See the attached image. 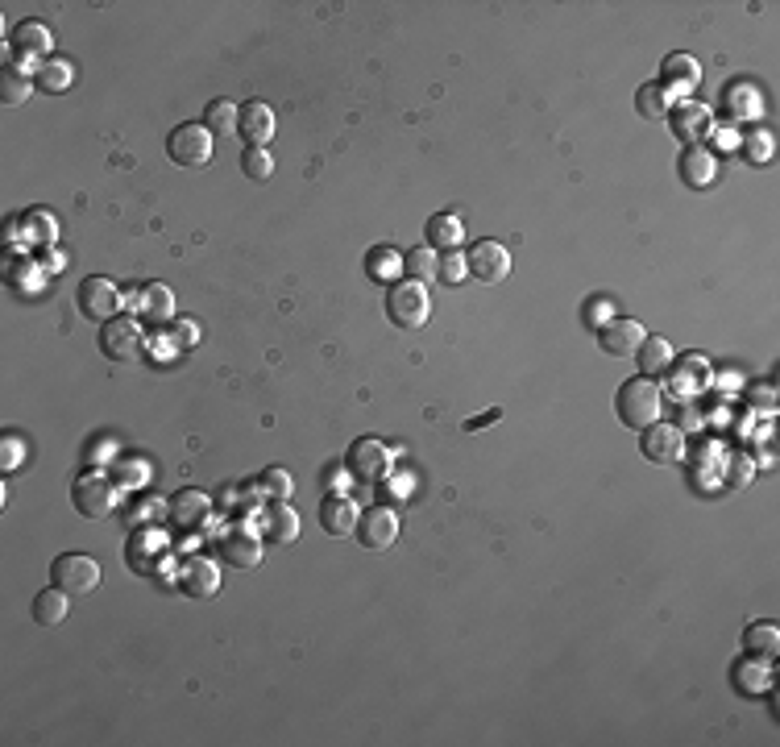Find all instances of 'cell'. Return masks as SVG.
Instances as JSON below:
<instances>
[{
	"label": "cell",
	"instance_id": "cell-1",
	"mask_svg": "<svg viewBox=\"0 0 780 747\" xmlns=\"http://www.w3.org/2000/svg\"><path fill=\"white\" fill-rule=\"evenodd\" d=\"M615 411H619V420L635 432H644L652 424H660V411H664V395H660V386L656 378H631L619 386V399H615Z\"/></svg>",
	"mask_w": 780,
	"mask_h": 747
},
{
	"label": "cell",
	"instance_id": "cell-2",
	"mask_svg": "<svg viewBox=\"0 0 780 747\" xmlns=\"http://www.w3.org/2000/svg\"><path fill=\"white\" fill-rule=\"evenodd\" d=\"M386 316L395 320L399 328H424L428 316H432V299H428V287L424 283H395L386 295Z\"/></svg>",
	"mask_w": 780,
	"mask_h": 747
},
{
	"label": "cell",
	"instance_id": "cell-3",
	"mask_svg": "<svg viewBox=\"0 0 780 747\" xmlns=\"http://www.w3.org/2000/svg\"><path fill=\"white\" fill-rule=\"evenodd\" d=\"M390 461H395V453H390V445H386V440H378V436L353 440L349 453H345L349 478H357V482H382L390 474Z\"/></svg>",
	"mask_w": 780,
	"mask_h": 747
},
{
	"label": "cell",
	"instance_id": "cell-4",
	"mask_svg": "<svg viewBox=\"0 0 780 747\" xmlns=\"http://www.w3.org/2000/svg\"><path fill=\"white\" fill-rule=\"evenodd\" d=\"M50 577H54V586L67 590L71 598H83V594H92L100 586V565L88 557V552H63V557H54Z\"/></svg>",
	"mask_w": 780,
	"mask_h": 747
},
{
	"label": "cell",
	"instance_id": "cell-5",
	"mask_svg": "<svg viewBox=\"0 0 780 747\" xmlns=\"http://www.w3.org/2000/svg\"><path fill=\"white\" fill-rule=\"evenodd\" d=\"M212 146H216V137L208 125H179L171 137H166V154H171L175 166H208L212 162Z\"/></svg>",
	"mask_w": 780,
	"mask_h": 747
},
{
	"label": "cell",
	"instance_id": "cell-6",
	"mask_svg": "<svg viewBox=\"0 0 780 747\" xmlns=\"http://www.w3.org/2000/svg\"><path fill=\"white\" fill-rule=\"evenodd\" d=\"M71 503L83 519H104L117 507V486L104 474H79L75 486H71Z\"/></svg>",
	"mask_w": 780,
	"mask_h": 747
},
{
	"label": "cell",
	"instance_id": "cell-7",
	"mask_svg": "<svg viewBox=\"0 0 780 747\" xmlns=\"http://www.w3.org/2000/svg\"><path fill=\"white\" fill-rule=\"evenodd\" d=\"M100 349L104 357H113V362H133L137 353H142V324L133 316H113L100 324Z\"/></svg>",
	"mask_w": 780,
	"mask_h": 747
},
{
	"label": "cell",
	"instance_id": "cell-8",
	"mask_svg": "<svg viewBox=\"0 0 780 747\" xmlns=\"http://www.w3.org/2000/svg\"><path fill=\"white\" fill-rule=\"evenodd\" d=\"M79 312L88 320H100V324L121 316V287L113 279H100V274L83 279L79 283Z\"/></svg>",
	"mask_w": 780,
	"mask_h": 747
},
{
	"label": "cell",
	"instance_id": "cell-9",
	"mask_svg": "<svg viewBox=\"0 0 780 747\" xmlns=\"http://www.w3.org/2000/svg\"><path fill=\"white\" fill-rule=\"evenodd\" d=\"M465 266L473 279H482V283H503L507 274H511V254H507V245H498V241H473L469 245V254H465Z\"/></svg>",
	"mask_w": 780,
	"mask_h": 747
},
{
	"label": "cell",
	"instance_id": "cell-10",
	"mask_svg": "<svg viewBox=\"0 0 780 747\" xmlns=\"http://www.w3.org/2000/svg\"><path fill=\"white\" fill-rule=\"evenodd\" d=\"M702 83V63L693 54H668L660 63V88L664 96H677V100H689V92Z\"/></svg>",
	"mask_w": 780,
	"mask_h": 747
},
{
	"label": "cell",
	"instance_id": "cell-11",
	"mask_svg": "<svg viewBox=\"0 0 780 747\" xmlns=\"http://www.w3.org/2000/svg\"><path fill=\"white\" fill-rule=\"evenodd\" d=\"M366 548H374V552H382V548H390L399 540V515L390 511V507H366L361 511V519H357V532H353Z\"/></svg>",
	"mask_w": 780,
	"mask_h": 747
},
{
	"label": "cell",
	"instance_id": "cell-12",
	"mask_svg": "<svg viewBox=\"0 0 780 747\" xmlns=\"http://www.w3.org/2000/svg\"><path fill=\"white\" fill-rule=\"evenodd\" d=\"M668 125H673V133L681 137V142H702V137L714 129V113L702 100H677L673 108H668Z\"/></svg>",
	"mask_w": 780,
	"mask_h": 747
},
{
	"label": "cell",
	"instance_id": "cell-13",
	"mask_svg": "<svg viewBox=\"0 0 780 747\" xmlns=\"http://www.w3.org/2000/svg\"><path fill=\"white\" fill-rule=\"evenodd\" d=\"M644 337H648L644 324H639V320H623V316H615L610 324L598 328V345L610 357H635V349L644 345Z\"/></svg>",
	"mask_w": 780,
	"mask_h": 747
},
{
	"label": "cell",
	"instance_id": "cell-14",
	"mask_svg": "<svg viewBox=\"0 0 780 747\" xmlns=\"http://www.w3.org/2000/svg\"><path fill=\"white\" fill-rule=\"evenodd\" d=\"M639 445H644L648 461L673 465V461L685 457V432L677 424H652V428H644V440H639Z\"/></svg>",
	"mask_w": 780,
	"mask_h": 747
},
{
	"label": "cell",
	"instance_id": "cell-15",
	"mask_svg": "<svg viewBox=\"0 0 780 747\" xmlns=\"http://www.w3.org/2000/svg\"><path fill=\"white\" fill-rule=\"evenodd\" d=\"M179 590L187 598H212L220 590V569L208 557H187L179 565Z\"/></svg>",
	"mask_w": 780,
	"mask_h": 747
},
{
	"label": "cell",
	"instance_id": "cell-16",
	"mask_svg": "<svg viewBox=\"0 0 780 747\" xmlns=\"http://www.w3.org/2000/svg\"><path fill=\"white\" fill-rule=\"evenodd\" d=\"M237 133L249 146H266L274 137V108L266 100H249L237 108Z\"/></svg>",
	"mask_w": 780,
	"mask_h": 747
},
{
	"label": "cell",
	"instance_id": "cell-17",
	"mask_svg": "<svg viewBox=\"0 0 780 747\" xmlns=\"http://www.w3.org/2000/svg\"><path fill=\"white\" fill-rule=\"evenodd\" d=\"M171 519L179 523V528H204V523L212 519V498L204 490H179L171 498Z\"/></svg>",
	"mask_w": 780,
	"mask_h": 747
},
{
	"label": "cell",
	"instance_id": "cell-18",
	"mask_svg": "<svg viewBox=\"0 0 780 747\" xmlns=\"http://www.w3.org/2000/svg\"><path fill=\"white\" fill-rule=\"evenodd\" d=\"M357 503H349V498H324V507H320V528L328 536H337V540H349L357 532Z\"/></svg>",
	"mask_w": 780,
	"mask_h": 747
},
{
	"label": "cell",
	"instance_id": "cell-19",
	"mask_svg": "<svg viewBox=\"0 0 780 747\" xmlns=\"http://www.w3.org/2000/svg\"><path fill=\"white\" fill-rule=\"evenodd\" d=\"M220 552H225V565H233L241 573L262 565V540L254 532H229L225 540H220Z\"/></svg>",
	"mask_w": 780,
	"mask_h": 747
},
{
	"label": "cell",
	"instance_id": "cell-20",
	"mask_svg": "<svg viewBox=\"0 0 780 747\" xmlns=\"http://www.w3.org/2000/svg\"><path fill=\"white\" fill-rule=\"evenodd\" d=\"M137 312H142L150 324H171L175 320V295L166 283H150L137 291Z\"/></svg>",
	"mask_w": 780,
	"mask_h": 747
},
{
	"label": "cell",
	"instance_id": "cell-21",
	"mask_svg": "<svg viewBox=\"0 0 780 747\" xmlns=\"http://www.w3.org/2000/svg\"><path fill=\"white\" fill-rule=\"evenodd\" d=\"M424 237H428V245L436 249V254H444V249H461V241H465V225H461V216H457V212H436V216H428Z\"/></svg>",
	"mask_w": 780,
	"mask_h": 747
},
{
	"label": "cell",
	"instance_id": "cell-22",
	"mask_svg": "<svg viewBox=\"0 0 780 747\" xmlns=\"http://www.w3.org/2000/svg\"><path fill=\"white\" fill-rule=\"evenodd\" d=\"M714 175H718V158H714L710 150L689 146V150L681 154V179H685L689 187H710Z\"/></svg>",
	"mask_w": 780,
	"mask_h": 747
},
{
	"label": "cell",
	"instance_id": "cell-23",
	"mask_svg": "<svg viewBox=\"0 0 780 747\" xmlns=\"http://www.w3.org/2000/svg\"><path fill=\"white\" fill-rule=\"evenodd\" d=\"M635 362H639V374L644 378L668 374V366H673V345H668L664 337H644V345L635 349Z\"/></svg>",
	"mask_w": 780,
	"mask_h": 747
},
{
	"label": "cell",
	"instance_id": "cell-24",
	"mask_svg": "<svg viewBox=\"0 0 780 747\" xmlns=\"http://www.w3.org/2000/svg\"><path fill=\"white\" fill-rule=\"evenodd\" d=\"M54 38L42 21H21L17 30H13V50L21 54V59H38V54H50Z\"/></svg>",
	"mask_w": 780,
	"mask_h": 747
},
{
	"label": "cell",
	"instance_id": "cell-25",
	"mask_svg": "<svg viewBox=\"0 0 780 747\" xmlns=\"http://www.w3.org/2000/svg\"><path fill=\"white\" fill-rule=\"evenodd\" d=\"M366 274L374 283H395L399 274H403V254L395 245H374L370 254H366Z\"/></svg>",
	"mask_w": 780,
	"mask_h": 747
},
{
	"label": "cell",
	"instance_id": "cell-26",
	"mask_svg": "<svg viewBox=\"0 0 780 747\" xmlns=\"http://www.w3.org/2000/svg\"><path fill=\"white\" fill-rule=\"evenodd\" d=\"M722 100H727V113L731 117H760V88L751 79H735L727 92H722Z\"/></svg>",
	"mask_w": 780,
	"mask_h": 747
},
{
	"label": "cell",
	"instance_id": "cell-27",
	"mask_svg": "<svg viewBox=\"0 0 780 747\" xmlns=\"http://www.w3.org/2000/svg\"><path fill=\"white\" fill-rule=\"evenodd\" d=\"M436 266H440V254H436L432 245H415V249H407V254H403V274H407L411 283H424L428 287L436 279Z\"/></svg>",
	"mask_w": 780,
	"mask_h": 747
},
{
	"label": "cell",
	"instance_id": "cell-28",
	"mask_svg": "<svg viewBox=\"0 0 780 747\" xmlns=\"http://www.w3.org/2000/svg\"><path fill=\"white\" fill-rule=\"evenodd\" d=\"M71 594L67 590H59V586H50V590H42L38 598H34V623H42V627H59L63 619H67V602Z\"/></svg>",
	"mask_w": 780,
	"mask_h": 747
},
{
	"label": "cell",
	"instance_id": "cell-29",
	"mask_svg": "<svg viewBox=\"0 0 780 747\" xmlns=\"http://www.w3.org/2000/svg\"><path fill=\"white\" fill-rule=\"evenodd\" d=\"M266 540H274V544H295L299 540V515L291 511V507H270L266 511Z\"/></svg>",
	"mask_w": 780,
	"mask_h": 747
},
{
	"label": "cell",
	"instance_id": "cell-30",
	"mask_svg": "<svg viewBox=\"0 0 780 747\" xmlns=\"http://www.w3.org/2000/svg\"><path fill=\"white\" fill-rule=\"evenodd\" d=\"M743 644H747L751 656L772 660V656L780 652V631H776V623H751V627L743 631Z\"/></svg>",
	"mask_w": 780,
	"mask_h": 747
},
{
	"label": "cell",
	"instance_id": "cell-31",
	"mask_svg": "<svg viewBox=\"0 0 780 747\" xmlns=\"http://www.w3.org/2000/svg\"><path fill=\"white\" fill-rule=\"evenodd\" d=\"M204 125L212 129V137H229V133H237V104H233V100H212L208 113H204Z\"/></svg>",
	"mask_w": 780,
	"mask_h": 747
},
{
	"label": "cell",
	"instance_id": "cell-32",
	"mask_svg": "<svg viewBox=\"0 0 780 747\" xmlns=\"http://www.w3.org/2000/svg\"><path fill=\"white\" fill-rule=\"evenodd\" d=\"M635 108H639V117H648V121H660V117H668V96H664V88L652 79V83H644V88L635 92Z\"/></svg>",
	"mask_w": 780,
	"mask_h": 747
},
{
	"label": "cell",
	"instance_id": "cell-33",
	"mask_svg": "<svg viewBox=\"0 0 780 747\" xmlns=\"http://www.w3.org/2000/svg\"><path fill=\"white\" fill-rule=\"evenodd\" d=\"M30 92H34V79H25V75L13 71V67L0 71V100H5L9 108L25 104V100H30Z\"/></svg>",
	"mask_w": 780,
	"mask_h": 747
},
{
	"label": "cell",
	"instance_id": "cell-34",
	"mask_svg": "<svg viewBox=\"0 0 780 747\" xmlns=\"http://www.w3.org/2000/svg\"><path fill=\"white\" fill-rule=\"evenodd\" d=\"M21 229L34 233V245H54V241H59V225H54V216L42 212V208L25 212V216H21Z\"/></svg>",
	"mask_w": 780,
	"mask_h": 747
},
{
	"label": "cell",
	"instance_id": "cell-35",
	"mask_svg": "<svg viewBox=\"0 0 780 747\" xmlns=\"http://www.w3.org/2000/svg\"><path fill=\"white\" fill-rule=\"evenodd\" d=\"M71 79H75V71H71V63H63V59H50V63L38 67V88H42V92H67Z\"/></svg>",
	"mask_w": 780,
	"mask_h": 747
},
{
	"label": "cell",
	"instance_id": "cell-36",
	"mask_svg": "<svg viewBox=\"0 0 780 747\" xmlns=\"http://www.w3.org/2000/svg\"><path fill=\"white\" fill-rule=\"evenodd\" d=\"M241 171L254 179V183H266V179L274 175V158H270V150H266V146H245V154H241Z\"/></svg>",
	"mask_w": 780,
	"mask_h": 747
},
{
	"label": "cell",
	"instance_id": "cell-37",
	"mask_svg": "<svg viewBox=\"0 0 780 747\" xmlns=\"http://www.w3.org/2000/svg\"><path fill=\"white\" fill-rule=\"evenodd\" d=\"M262 490L274 498V503H287L291 490H295V482H291L287 469H266V474H262Z\"/></svg>",
	"mask_w": 780,
	"mask_h": 747
},
{
	"label": "cell",
	"instance_id": "cell-38",
	"mask_svg": "<svg viewBox=\"0 0 780 747\" xmlns=\"http://www.w3.org/2000/svg\"><path fill=\"white\" fill-rule=\"evenodd\" d=\"M436 279H444V283H461V279H469V266H465V258L457 254V249H444V254H440Z\"/></svg>",
	"mask_w": 780,
	"mask_h": 747
},
{
	"label": "cell",
	"instance_id": "cell-39",
	"mask_svg": "<svg viewBox=\"0 0 780 747\" xmlns=\"http://www.w3.org/2000/svg\"><path fill=\"white\" fill-rule=\"evenodd\" d=\"M743 154H747V162H768L772 158V133L768 129H751L743 137Z\"/></svg>",
	"mask_w": 780,
	"mask_h": 747
},
{
	"label": "cell",
	"instance_id": "cell-40",
	"mask_svg": "<svg viewBox=\"0 0 780 747\" xmlns=\"http://www.w3.org/2000/svg\"><path fill=\"white\" fill-rule=\"evenodd\" d=\"M25 461V440L21 436H5V445H0V469L13 474V469Z\"/></svg>",
	"mask_w": 780,
	"mask_h": 747
},
{
	"label": "cell",
	"instance_id": "cell-41",
	"mask_svg": "<svg viewBox=\"0 0 780 747\" xmlns=\"http://www.w3.org/2000/svg\"><path fill=\"white\" fill-rule=\"evenodd\" d=\"M171 341L179 349H195V345H200V328H195L191 320H171Z\"/></svg>",
	"mask_w": 780,
	"mask_h": 747
},
{
	"label": "cell",
	"instance_id": "cell-42",
	"mask_svg": "<svg viewBox=\"0 0 780 747\" xmlns=\"http://www.w3.org/2000/svg\"><path fill=\"white\" fill-rule=\"evenodd\" d=\"M585 320H590V324H610V320H615V303H610V299L585 303Z\"/></svg>",
	"mask_w": 780,
	"mask_h": 747
},
{
	"label": "cell",
	"instance_id": "cell-43",
	"mask_svg": "<svg viewBox=\"0 0 780 747\" xmlns=\"http://www.w3.org/2000/svg\"><path fill=\"white\" fill-rule=\"evenodd\" d=\"M498 420H503V407H490V411H482V415H473V420H465V432L490 428V424H498Z\"/></svg>",
	"mask_w": 780,
	"mask_h": 747
}]
</instances>
